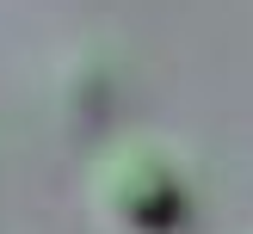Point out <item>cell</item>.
<instances>
[{"mask_svg": "<svg viewBox=\"0 0 253 234\" xmlns=\"http://www.w3.org/2000/svg\"><path fill=\"white\" fill-rule=\"evenodd\" d=\"M93 197L118 228L130 234H167L185 222V203H192V185H185V167L155 142L118 148L105 167L93 172Z\"/></svg>", "mask_w": 253, "mask_h": 234, "instance_id": "cell-1", "label": "cell"}]
</instances>
